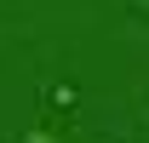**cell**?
<instances>
[{
    "mask_svg": "<svg viewBox=\"0 0 149 143\" xmlns=\"http://www.w3.org/2000/svg\"><path fill=\"white\" fill-rule=\"evenodd\" d=\"M138 6H143V12H149V0H138Z\"/></svg>",
    "mask_w": 149,
    "mask_h": 143,
    "instance_id": "obj_1",
    "label": "cell"
}]
</instances>
